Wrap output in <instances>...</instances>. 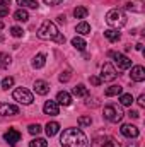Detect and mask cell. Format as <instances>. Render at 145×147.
I'll return each mask as SVG.
<instances>
[{
	"label": "cell",
	"mask_w": 145,
	"mask_h": 147,
	"mask_svg": "<svg viewBox=\"0 0 145 147\" xmlns=\"http://www.w3.org/2000/svg\"><path fill=\"white\" fill-rule=\"evenodd\" d=\"M60 144L62 147H87V137L82 130L79 128H67L63 130L62 137H60Z\"/></svg>",
	"instance_id": "1"
},
{
	"label": "cell",
	"mask_w": 145,
	"mask_h": 147,
	"mask_svg": "<svg viewBox=\"0 0 145 147\" xmlns=\"http://www.w3.org/2000/svg\"><path fill=\"white\" fill-rule=\"evenodd\" d=\"M38 38H41V39H53V41H56V43H65V36H62L60 33H58V28L55 26V22H51V21H44L41 26H39V29H38Z\"/></svg>",
	"instance_id": "2"
},
{
	"label": "cell",
	"mask_w": 145,
	"mask_h": 147,
	"mask_svg": "<svg viewBox=\"0 0 145 147\" xmlns=\"http://www.w3.org/2000/svg\"><path fill=\"white\" fill-rule=\"evenodd\" d=\"M103 116H104V120H108L111 123H118V121H121L125 113H123V110L118 105H108L103 110Z\"/></svg>",
	"instance_id": "3"
},
{
	"label": "cell",
	"mask_w": 145,
	"mask_h": 147,
	"mask_svg": "<svg viewBox=\"0 0 145 147\" xmlns=\"http://www.w3.org/2000/svg\"><path fill=\"white\" fill-rule=\"evenodd\" d=\"M106 22H108L109 26H113V28H121V26H125L126 24V16L119 10V9H113V10H109L108 14H106Z\"/></svg>",
	"instance_id": "4"
},
{
	"label": "cell",
	"mask_w": 145,
	"mask_h": 147,
	"mask_svg": "<svg viewBox=\"0 0 145 147\" xmlns=\"http://www.w3.org/2000/svg\"><path fill=\"white\" fill-rule=\"evenodd\" d=\"M12 96H14V99H15L17 103H21V105H31V103L34 101L33 94H31L26 87H17Z\"/></svg>",
	"instance_id": "5"
},
{
	"label": "cell",
	"mask_w": 145,
	"mask_h": 147,
	"mask_svg": "<svg viewBox=\"0 0 145 147\" xmlns=\"http://www.w3.org/2000/svg\"><path fill=\"white\" fill-rule=\"evenodd\" d=\"M92 147H121L119 146V142L114 139V137H111V135H101V137H96L94 140H92Z\"/></svg>",
	"instance_id": "6"
},
{
	"label": "cell",
	"mask_w": 145,
	"mask_h": 147,
	"mask_svg": "<svg viewBox=\"0 0 145 147\" xmlns=\"http://www.w3.org/2000/svg\"><path fill=\"white\" fill-rule=\"evenodd\" d=\"M108 57L114 58V62H116L118 69H121V70H126V69H130V67H132V60H130L128 57L121 55V53H116V51H109Z\"/></svg>",
	"instance_id": "7"
},
{
	"label": "cell",
	"mask_w": 145,
	"mask_h": 147,
	"mask_svg": "<svg viewBox=\"0 0 145 147\" xmlns=\"http://www.w3.org/2000/svg\"><path fill=\"white\" fill-rule=\"evenodd\" d=\"M118 77V74H116V69L106 62L104 65H103V69H101V80H104V82H111V80H114Z\"/></svg>",
	"instance_id": "8"
},
{
	"label": "cell",
	"mask_w": 145,
	"mask_h": 147,
	"mask_svg": "<svg viewBox=\"0 0 145 147\" xmlns=\"http://www.w3.org/2000/svg\"><path fill=\"white\" fill-rule=\"evenodd\" d=\"M119 132H121V135H125V137H128V139H137L138 137V128L135 127V125H130V123H125V125H121V128H119Z\"/></svg>",
	"instance_id": "9"
},
{
	"label": "cell",
	"mask_w": 145,
	"mask_h": 147,
	"mask_svg": "<svg viewBox=\"0 0 145 147\" xmlns=\"http://www.w3.org/2000/svg\"><path fill=\"white\" fill-rule=\"evenodd\" d=\"M3 140H5L9 146H15V144L21 140V134H19V130H15V128H9V132L3 134Z\"/></svg>",
	"instance_id": "10"
},
{
	"label": "cell",
	"mask_w": 145,
	"mask_h": 147,
	"mask_svg": "<svg viewBox=\"0 0 145 147\" xmlns=\"http://www.w3.org/2000/svg\"><path fill=\"white\" fill-rule=\"evenodd\" d=\"M0 115L2 116H15L19 115V108L9 103H0Z\"/></svg>",
	"instance_id": "11"
},
{
	"label": "cell",
	"mask_w": 145,
	"mask_h": 147,
	"mask_svg": "<svg viewBox=\"0 0 145 147\" xmlns=\"http://www.w3.org/2000/svg\"><path fill=\"white\" fill-rule=\"evenodd\" d=\"M130 77H132V80H135V82H144L145 80V69L142 67V65H135V67H132Z\"/></svg>",
	"instance_id": "12"
},
{
	"label": "cell",
	"mask_w": 145,
	"mask_h": 147,
	"mask_svg": "<svg viewBox=\"0 0 145 147\" xmlns=\"http://www.w3.org/2000/svg\"><path fill=\"white\" fill-rule=\"evenodd\" d=\"M43 111L50 116H56L60 113V108H58V103L56 101H46L44 106H43Z\"/></svg>",
	"instance_id": "13"
},
{
	"label": "cell",
	"mask_w": 145,
	"mask_h": 147,
	"mask_svg": "<svg viewBox=\"0 0 145 147\" xmlns=\"http://www.w3.org/2000/svg\"><path fill=\"white\" fill-rule=\"evenodd\" d=\"M34 91H36V94L46 96L50 92V84L46 80H34Z\"/></svg>",
	"instance_id": "14"
},
{
	"label": "cell",
	"mask_w": 145,
	"mask_h": 147,
	"mask_svg": "<svg viewBox=\"0 0 145 147\" xmlns=\"http://www.w3.org/2000/svg\"><path fill=\"white\" fill-rule=\"evenodd\" d=\"M56 103L58 105H63V106H70L72 105V96L68 92H65V91H60L56 94Z\"/></svg>",
	"instance_id": "15"
},
{
	"label": "cell",
	"mask_w": 145,
	"mask_h": 147,
	"mask_svg": "<svg viewBox=\"0 0 145 147\" xmlns=\"http://www.w3.org/2000/svg\"><path fill=\"white\" fill-rule=\"evenodd\" d=\"M44 130H46V135H48V137H53V135H56V134L60 132V123H56V121H48L46 127H44Z\"/></svg>",
	"instance_id": "16"
},
{
	"label": "cell",
	"mask_w": 145,
	"mask_h": 147,
	"mask_svg": "<svg viewBox=\"0 0 145 147\" xmlns=\"http://www.w3.org/2000/svg\"><path fill=\"white\" fill-rule=\"evenodd\" d=\"M44 63H46V55H44V53H38L36 57L33 58V62H31L33 69H43Z\"/></svg>",
	"instance_id": "17"
},
{
	"label": "cell",
	"mask_w": 145,
	"mask_h": 147,
	"mask_svg": "<svg viewBox=\"0 0 145 147\" xmlns=\"http://www.w3.org/2000/svg\"><path fill=\"white\" fill-rule=\"evenodd\" d=\"M123 7L126 10H135V12H142V3L138 0H126L123 3Z\"/></svg>",
	"instance_id": "18"
},
{
	"label": "cell",
	"mask_w": 145,
	"mask_h": 147,
	"mask_svg": "<svg viewBox=\"0 0 145 147\" xmlns=\"http://www.w3.org/2000/svg\"><path fill=\"white\" fill-rule=\"evenodd\" d=\"M72 94L73 96H77V98H85V96L89 94V89H87L84 84H79L77 87H73L72 89Z\"/></svg>",
	"instance_id": "19"
},
{
	"label": "cell",
	"mask_w": 145,
	"mask_h": 147,
	"mask_svg": "<svg viewBox=\"0 0 145 147\" xmlns=\"http://www.w3.org/2000/svg\"><path fill=\"white\" fill-rule=\"evenodd\" d=\"M14 19L19 21V22H26V21H29V14H28L26 9H19V10L14 12Z\"/></svg>",
	"instance_id": "20"
},
{
	"label": "cell",
	"mask_w": 145,
	"mask_h": 147,
	"mask_svg": "<svg viewBox=\"0 0 145 147\" xmlns=\"http://www.w3.org/2000/svg\"><path fill=\"white\" fill-rule=\"evenodd\" d=\"M72 46L75 48V50H79V51H84L85 50V46H87V43H85V39L80 36H75L72 39Z\"/></svg>",
	"instance_id": "21"
},
{
	"label": "cell",
	"mask_w": 145,
	"mask_h": 147,
	"mask_svg": "<svg viewBox=\"0 0 145 147\" xmlns=\"http://www.w3.org/2000/svg\"><path fill=\"white\" fill-rule=\"evenodd\" d=\"M75 31L79 33V34H82V36H85V34H91V26L87 24V22H79L77 26H75Z\"/></svg>",
	"instance_id": "22"
},
{
	"label": "cell",
	"mask_w": 145,
	"mask_h": 147,
	"mask_svg": "<svg viewBox=\"0 0 145 147\" xmlns=\"http://www.w3.org/2000/svg\"><path fill=\"white\" fill-rule=\"evenodd\" d=\"M104 36L108 38L111 43H116V41H119L121 34L118 33V29H106V31H104Z\"/></svg>",
	"instance_id": "23"
},
{
	"label": "cell",
	"mask_w": 145,
	"mask_h": 147,
	"mask_svg": "<svg viewBox=\"0 0 145 147\" xmlns=\"http://www.w3.org/2000/svg\"><path fill=\"white\" fill-rule=\"evenodd\" d=\"M118 94H123V87H121V86H111V87H108V89L104 91V96H108V98L118 96Z\"/></svg>",
	"instance_id": "24"
},
{
	"label": "cell",
	"mask_w": 145,
	"mask_h": 147,
	"mask_svg": "<svg viewBox=\"0 0 145 147\" xmlns=\"http://www.w3.org/2000/svg\"><path fill=\"white\" fill-rule=\"evenodd\" d=\"M87 14H89V10L85 9V7H75L73 9V16H75V19H85L87 17Z\"/></svg>",
	"instance_id": "25"
},
{
	"label": "cell",
	"mask_w": 145,
	"mask_h": 147,
	"mask_svg": "<svg viewBox=\"0 0 145 147\" xmlns=\"http://www.w3.org/2000/svg\"><path fill=\"white\" fill-rule=\"evenodd\" d=\"M17 5H21V9H24V7L38 9V0H17Z\"/></svg>",
	"instance_id": "26"
},
{
	"label": "cell",
	"mask_w": 145,
	"mask_h": 147,
	"mask_svg": "<svg viewBox=\"0 0 145 147\" xmlns=\"http://www.w3.org/2000/svg\"><path fill=\"white\" fill-rule=\"evenodd\" d=\"M10 65V57L3 51H0V69H7Z\"/></svg>",
	"instance_id": "27"
},
{
	"label": "cell",
	"mask_w": 145,
	"mask_h": 147,
	"mask_svg": "<svg viewBox=\"0 0 145 147\" xmlns=\"http://www.w3.org/2000/svg\"><path fill=\"white\" fill-rule=\"evenodd\" d=\"M119 103H121L123 106H132L133 96H132V94H121V96H119Z\"/></svg>",
	"instance_id": "28"
},
{
	"label": "cell",
	"mask_w": 145,
	"mask_h": 147,
	"mask_svg": "<svg viewBox=\"0 0 145 147\" xmlns=\"http://www.w3.org/2000/svg\"><path fill=\"white\" fill-rule=\"evenodd\" d=\"M29 147H48V142L44 139H33L29 142Z\"/></svg>",
	"instance_id": "29"
},
{
	"label": "cell",
	"mask_w": 145,
	"mask_h": 147,
	"mask_svg": "<svg viewBox=\"0 0 145 147\" xmlns=\"http://www.w3.org/2000/svg\"><path fill=\"white\" fill-rule=\"evenodd\" d=\"M29 134L31 135H38V134H41V125L39 123H33V125H29Z\"/></svg>",
	"instance_id": "30"
},
{
	"label": "cell",
	"mask_w": 145,
	"mask_h": 147,
	"mask_svg": "<svg viewBox=\"0 0 145 147\" xmlns=\"http://www.w3.org/2000/svg\"><path fill=\"white\" fill-rule=\"evenodd\" d=\"M10 34L14 38H21L24 34V31H22V28H19V26H14V28H10Z\"/></svg>",
	"instance_id": "31"
},
{
	"label": "cell",
	"mask_w": 145,
	"mask_h": 147,
	"mask_svg": "<svg viewBox=\"0 0 145 147\" xmlns=\"http://www.w3.org/2000/svg\"><path fill=\"white\" fill-rule=\"evenodd\" d=\"M14 86V77H5L3 80H2V87L3 89H9V87H12Z\"/></svg>",
	"instance_id": "32"
},
{
	"label": "cell",
	"mask_w": 145,
	"mask_h": 147,
	"mask_svg": "<svg viewBox=\"0 0 145 147\" xmlns=\"http://www.w3.org/2000/svg\"><path fill=\"white\" fill-rule=\"evenodd\" d=\"M91 123H92L91 116H80V118H79V125H80V127H87V125H91Z\"/></svg>",
	"instance_id": "33"
},
{
	"label": "cell",
	"mask_w": 145,
	"mask_h": 147,
	"mask_svg": "<svg viewBox=\"0 0 145 147\" xmlns=\"http://www.w3.org/2000/svg\"><path fill=\"white\" fill-rule=\"evenodd\" d=\"M70 77H72L70 70H65V72L60 74V82H68V80H70Z\"/></svg>",
	"instance_id": "34"
},
{
	"label": "cell",
	"mask_w": 145,
	"mask_h": 147,
	"mask_svg": "<svg viewBox=\"0 0 145 147\" xmlns=\"http://www.w3.org/2000/svg\"><path fill=\"white\" fill-rule=\"evenodd\" d=\"M89 80H91V84H92V86H101V84H103L101 77H97V75H91V79H89Z\"/></svg>",
	"instance_id": "35"
},
{
	"label": "cell",
	"mask_w": 145,
	"mask_h": 147,
	"mask_svg": "<svg viewBox=\"0 0 145 147\" xmlns=\"http://www.w3.org/2000/svg\"><path fill=\"white\" fill-rule=\"evenodd\" d=\"M10 0H0V9H9Z\"/></svg>",
	"instance_id": "36"
},
{
	"label": "cell",
	"mask_w": 145,
	"mask_h": 147,
	"mask_svg": "<svg viewBox=\"0 0 145 147\" xmlns=\"http://www.w3.org/2000/svg\"><path fill=\"white\" fill-rule=\"evenodd\" d=\"M60 2H62V0H44L46 5H58Z\"/></svg>",
	"instance_id": "37"
},
{
	"label": "cell",
	"mask_w": 145,
	"mask_h": 147,
	"mask_svg": "<svg viewBox=\"0 0 145 147\" xmlns=\"http://www.w3.org/2000/svg\"><path fill=\"white\" fill-rule=\"evenodd\" d=\"M128 116H132V118H138V116H140V113H138V111H135V110H132L130 113H128Z\"/></svg>",
	"instance_id": "38"
},
{
	"label": "cell",
	"mask_w": 145,
	"mask_h": 147,
	"mask_svg": "<svg viewBox=\"0 0 145 147\" xmlns=\"http://www.w3.org/2000/svg\"><path fill=\"white\" fill-rule=\"evenodd\" d=\"M9 16V9H0V17H5Z\"/></svg>",
	"instance_id": "39"
},
{
	"label": "cell",
	"mask_w": 145,
	"mask_h": 147,
	"mask_svg": "<svg viewBox=\"0 0 145 147\" xmlns=\"http://www.w3.org/2000/svg\"><path fill=\"white\" fill-rule=\"evenodd\" d=\"M138 105H140V106H145V96H144V94L138 98Z\"/></svg>",
	"instance_id": "40"
},
{
	"label": "cell",
	"mask_w": 145,
	"mask_h": 147,
	"mask_svg": "<svg viewBox=\"0 0 145 147\" xmlns=\"http://www.w3.org/2000/svg\"><path fill=\"white\" fill-rule=\"evenodd\" d=\"M135 48H137L138 51H142V48H144V45H142V43H137V45H135Z\"/></svg>",
	"instance_id": "41"
},
{
	"label": "cell",
	"mask_w": 145,
	"mask_h": 147,
	"mask_svg": "<svg viewBox=\"0 0 145 147\" xmlns=\"http://www.w3.org/2000/svg\"><path fill=\"white\" fill-rule=\"evenodd\" d=\"M128 147H138V144H135V142H130V144H128Z\"/></svg>",
	"instance_id": "42"
},
{
	"label": "cell",
	"mask_w": 145,
	"mask_h": 147,
	"mask_svg": "<svg viewBox=\"0 0 145 147\" xmlns=\"http://www.w3.org/2000/svg\"><path fill=\"white\" fill-rule=\"evenodd\" d=\"M3 28H5V24H3V22L0 21V29H3Z\"/></svg>",
	"instance_id": "43"
},
{
	"label": "cell",
	"mask_w": 145,
	"mask_h": 147,
	"mask_svg": "<svg viewBox=\"0 0 145 147\" xmlns=\"http://www.w3.org/2000/svg\"><path fill=\"white\" fill-rule=\"evenodd\" d=\"M2 41H3V36H2V34H0V43H2Z\"/></svg>",
	"instance_id": "44"
}]
</instances>
